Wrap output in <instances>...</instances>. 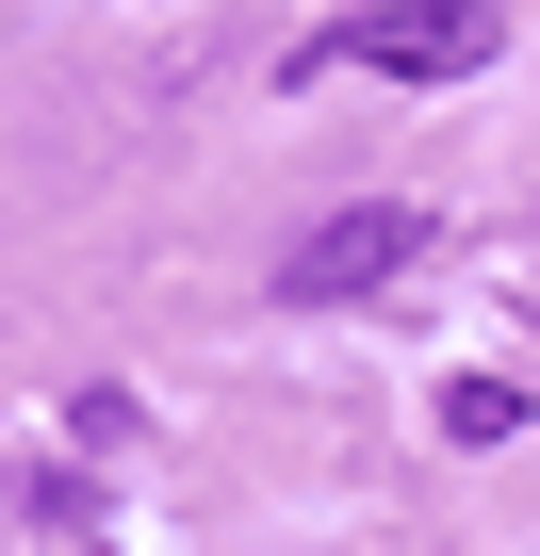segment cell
<instances>
[{
  "label": "cell",
  "mask_w": 540,
  "mask_h": 556,
  "mask_svg": "<svg viewBox=\"0 0 540 556\" xmlns=\"http://www.w3.org/2000/svg\"><path fill=\"white\" fill-rule=\"evenodd\" d=\"M410 262H426V213H410V197H361V213H328V229L279 262V295H296V312H344V295H377V278H410Z\"/></svg>",
  "instance_id": "cell-2"
},
{
  "label": "cell",
  "mask_w": 540,
  "mask_h": 556,
  "mask_svg": "<svg viewBox=\"0 0 540 556\" xmlns=\"http://www.w3.org/2000/svg\"><path fill=\"white\" fill-rule=\"evenodd\" d=\"M507 50V0H377V17H328L279 83H312V66H377V83H475Z\"/></svg>",
  "instance_id": "cell-1"
},
{
  "label": "cell",
  "mask_w": 540,
  "mask_h": 556,
  "mask_svg": "<svg viewBox=\"0 0 540 556\" xmlns=\"http://www.w3.org/2000/svg\"><path fill=\"white\" fill-rule=\"evenodd\" d=\"M507 426H524L507 377H459V393H442V442H507Z\"/></svg>",
  "instance_id": "cell-3"
},
{
  "label": "cell",
  "mask_w": 540,
  "mask_h": 556,
  "mask_svg": "<svg viewBox=\"0 0 540 556\" xmlns=\"http://www.w3.org/2000/svg\"><path fill=\"white\" fill-rule=\"evenodd\" d=\"M66 556H99V540H66Z\"/></svg>",
  "instance_id": "cell-4"
}]
</instances>
